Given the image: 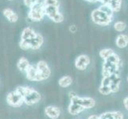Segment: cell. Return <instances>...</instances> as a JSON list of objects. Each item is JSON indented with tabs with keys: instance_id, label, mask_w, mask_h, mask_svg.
I'll list each match as a JSON object with an SVG mask.
<instances>
[{
	"instance_id": "cell-18",
	"label": "cell",
	"mask_w": 128,
	"mask_h": 119,
	"mask_svg": "<svg viewBox=\"0 0 128 119\" xmlns=\"http://www.w3.org/2000/svg\"><path fill=\"white\" fill-rule=\"evenodd\" d=\"M116 46L120 48H124L128 45V36L124 33L118 35L116 40Z\"/></svg>"
},
{
	"instance_id": "cell-20",
	"label": "cell",
	"mask_w": 128,
	"mask_h": 119,
	"mask_svg": "<svg viewBox=\"0 0 128 119\" xmlns=\"http://www.w3.org/2000/svg\"><path fill=\"white\" fill-rule=\"evenodd\" d=\"M72 83V78L70 76H64L60 77L58 80V84L60 87H68Z\"/></svg>"
},
{
	"instance_id": "cell-4",
	"label": "cell",
	"mask_w": 128,
	"mask_h": 119,
	"mask_svg": "<svg viewBox=\"0 0 128 119\" xmlns=\"http://www.w3.org/2000/svg\"><path fill=\"white\" fill-rule=\"evenodd\" d=\"M46 15V7L43 1H40L36 5L29 8V12L27 14V17L34 22L42 21Z\"/></svg>"
},
{
	"instance_id": "cell-7",
	"label": "cell",
	"mask_w": 128,
	"mask_h": 119,
	"mask_svg": "<svg viewBox=\"0 0 128 119\" xmlns=\"http://www.w3.org/2000/svg\"><path fill=\"white\" fill-rule=\"evenodd\" d=\"M46 15L55 23H61L64 20V17L62 13L59 10L60 6H45Z\"/></svg>"
},
{
	"instance_id": "cell-9",
	"label": "cell",
	"mask_w": 128,
	"mask_h": 119,
	"mask_svg": "<svg viewBox=\"0 0 128 119\" xmlns=\"http://www.w3.org/2000/svg\"><path fill=\"white\" fill-rule=\"evenodd\" d=\"M26 79L30 81H33V82L43 81V79L38 71L37 66H34L32 64H30L28 69L26 70Z\"/></svg>"
},
{
	"instance_id": "cell-12",
	"label": "cell",
	"mask_w": 128,
	"mask_h": 119,
	"mask_svg": "<svg viewBox=\"0 0 128 119\" xmlns=\"http://www.w3.org/2000/svg\"><path fill=\"white\" fill-rule=\"evenodd\" d=\"M110 79V87L112 91V93H116L120 91V83H121V77L120 74H113L109 76Z\"/></svg>"
},
{
	"instance_id": "cell-3",
	"label": "cell",
	"mask_w": 128,
	"mask_h": 119,
	"mask_svg": "<svg viewBox=\"0 0 128 119\" xmlns=\"http://www.w3.org/2000/svg\"><path fill=\"white\" fill-rule=\"evenodd\" d=\"M114 16L109 15L98 7L92 10L91 18L93 22L100 26H108L112 22Z\"/></svg>"
},
{
	"instance_id": "cell-32",
	"label": "cell",
	"mask_w": 128,
	"mask_h": 119,
	"mask_svg": "<svg viewBox=\"0 0 128 119\" xmlns=\"http://www.w3.org/2000/svg\"><path fill=\"white\" fill-rule=\"evenodd\" d=\"M127 81H128V76H127Z\"/></svg>"
},
{
	"instance_id": "cell-8",
	"label": "cell",
	"mask_w": 128,
	"mask_h": 119,
	"mask_svg": "<svg viewBox=\"0 0 128 119\" xmlns=\"http://www.w3.org/2000/svg\"><path fill=\"white\" fill-rule=\"evenodd\" d=\"M6 102L9 106L12 107L18 108L24 103V100L22 96L17 91H10L6 95Z\"/></svg>"
},
{
	"instance_id": "cell-27",
	"label": "cell",
	"mask_w": 128,
	"mask_h": 119,
	"mask_svg": "<svg viewBox=\"0 0 128 119\" xmlns=\"http://www.w3.org/2000/svg\"><path fill=\"white\" fill-rule=\"evenodd\" d=\"M76 26L75 25H70L69 26V30H70V32H72V33H76Z\"/></svg>"
},
{
	"instance_id": "cell-14",
	"label": "cell",
	"mask_w": 128,
	"mask_h": 119,
	"mask_svg": "<svg viewBox=\"0 0 128 119\" xmlns=\"http://www.w3.org/2000/svg\"><path fill=\"white\" fill-rule=\"evenodd\" d=\"M84 110L85 109L81 105L76 103V101L70 100V104L68 108V111L70 114H72V115H77V114L83 112Z\"/></svg>"
},
{
	"instance_id": "cell-15",
	"label": "cell",
	"mask_w": 128,
	"mask_h": 119,
	"mask_svg": "<svg viewBox=\"0 0 128 119\" xmlns=\"http://www.w3.org/2000/svg\"><path fill=\"white\" fill-rule=\"evenodd\" d=\"M2 14L11 23H14L18 20V14L17 13L13 10L11 8H5L2 10Z\"/></svg>"
},
{
	"instance_id": "cell-22",
	"label": "cell",
	"mask_w": 128,
	"mask_h": 119,
	"mask_svg": "<svg viewBox=\"0 0 128 119\" xmlns=\"http://www.w3.org/2000/svg\"><path fill=\"white\" fill-rule=\"evenodd\" d=\"M113 27L117 32H123L126 29V24L122 21H117L116 22H114Z\"/></svg>"
},
{
	"instance_id": "cell-5",
	"label": "cell",
	"mask_w": 128,
	"mask_h": 119,
	"mask_svg": "<svg viewBox=\"0 0 128 119\" xmlns=\"http://www.w3.org/2000/svg\"><path fill=\"white\" fill-rule=\"evenodd\" d=\"M38 33L32 27H26L21 33V40L19 42V47L24 51L30 49V43L36 37Z\"/></svg>"
},
{
	"instance_id": "cell-31",
	"label": "cell",
	"mask_w": 128,
	"mask_h": 119,
	"mask_svg": "<svg viewBox=\"0 0 128 119\" xmlns=\"http://www.w3.org/2000/svg\"><path fill=\"white\" fill-rule=\"evenodd\" d=\"M8 1H14V0H8Z\"/></svg>"
},
{
	"instance_id": "cell-13",
	"label": "cell",
	"mask_w": 128,
	"mask_h": 119,
	"mask_svg": "<svg viewBox=\"0 0 128 119\" xmlns=\"http://www.w3.org/2000/svg\"><path fill=\"white\" fill-rule=\"evenodd\" d=\"M45 114L50 119H57L60 115V111L55 106H48L45 108Z\"/></svg>"
},
{
	"instance_id": "cell-10",
	"label": "cell",
	"mask_w": 128,
	"mask_h": 119,
	"mask_svg": "<svg viewBox=\"0 0 128 119\" xmlns=\"http://www.w3.org/2000/svg\"><path fill=\"white\" fill-rule=\"evenodd\" d=\"M90 62L91 60L89 56L84 54H81L75 60V67L79 71H84L90 64Z\"/></svg>"
},
{
	"instance_id": "cell-26",
	"label": "cell",
	"mask_w": 128,
	"mask_h": 119,
	"mask_svg": "<svg viewBox=\"0 0 128 119\" xmlns=\"http://www.w3.org/2000/svg\"><path fill=\"white\" fill-rule=\"evenodd\" d=\"M122 103H123V106H124V107L126 108V110L128 111V97H126V98L123 99Z\"/></svg>"
},
{
	"instance_id": "cell-25",
	"label": "cell",
	"mask_w": 128,
	"mask_h": 119,
	"mask_svg": "<svg viewBox=\"0 0 128 119\" xmlns=\"http://www.w3.org/2000/svg\"><path fill=\"white\" fill-rule=\"evenodd\" d=\"M39 2H40V0H23L24 5L26 6H27L28 8H30L33 6L36 5Z\"/></svg>"
},
{
	"instance_id": "cell-2",
	"label": "cell",
	"mask_w": 128,
	"mask_h": 119,
	"mask_svg": "<svg viewBox=\"0 0 128 119\" xmlns=\"http://www.w3.org/2000/svg\"><path fill=\"white\" fill-rule=\"evenodd\" d=\"M15 91H17L22 96L24 103L27 106H33L37 104L42 99L41 94L32 87L18 86L16 87Z\"/></svg>"
},
{
	"instance_id": "cell-11",
	"label": "cell",
	"mask_w": 128,
	"mask_h": 119,
	"mask_svg": "<svg viewBox=\"0 0 128 119\" xmlns=\"http://www.w3.org/2000/svg\"><path fill=\"white\" fill-rule=\"evenodd\" d=\"M36 66H37L39 72L41 74L43 80H46V79L50 78V76H51V70H50V67H48V64L45 60L38 61Z\"/></svg>"
},
{
	"instance_id": "cell-16",
	"label": "cell",
	"mask_w": 128,
	"mask_h": 119,
	"mask_svg": "<svg viewBox=\"0 0 128 119\" xmlns=\"http://www.w3.org/2000/svg\"><path fill=\"white\" fill-rule=\"evenodd\" d=\"M43 44H44V38L42 37V35L38 33L36 37L30 43V48L31 50H38L39 48H42Z\"/></svg>"
},
{
	"instance_id": "cell-24",
	"label": "cell",
	"mask_w": 128,
	"mask_h": 119,
	"mask_svg": "<svg viewBox=\"0 0 128 119\" xmlns=\"http://www.w3.org/2000/svg\"><path fill=\"white\" fill-rule=\"evenodd\" d=\"M43 3L46 6H60L59 0H43Z\"/></svg>"
},
{
	"instance_id": "cell-6",
	"label": "cell",
	"mask_w": 128,
	"mask_h": 119,
	"mask_svg": "<svg viewBox=\"0 0 128 119\" xmlns=\"http://www.w3.org/2000/svg\"><path fill=\"white\" fill-rule=\"evenodd\" d=\"M68 97L70 100L76 101V103L81 105L85 110L92 109L96 106V101L94 99L91 98V97H80L75 93L74 91H69Z\"/></svg>"
},
{
	"instance_id": "cell-29",
	"label": "cell",
	"mask_w": 128,
	"mask_h": 119,
	"mask_svg": "<svg viewBox=\"0 0 128 119\" xmlns=\"http://www.w3.org/2000/svg\"><path fill=\"white\" fill-rule=\"evenodd\" d=\"M84 1L88 2H90V3H96V2H99L98 0H84Z\"/></svg>"
},
{
	"instance_id": "cell-17",
	"label": "cell",
	"mask_w": 128,
	"mask_h": 119,
	"mask_svg": "<svg viewBox=\"0 0 128 119\" xmlns=\"http://www.w3.org/2000/svg\"><path fill=\"white\" fill-rule=\"evenodd\" d=\"M100 118L103 119H124V115L120 111H109L100 114Z\"/></svg>"
},
{
	"instance_id": "cell-1",
	"label": "cell",
	"mask_w": 128,
	"mask_h": 119,
	"mask_svg": "<svg viewBox=\"0 0 128 119\" xmlns=\"http://www.w3.org/2000/svg\"><path fill=\"white\" fill-rule=\"evenodd\" d=\"M122 66V60L120 56L116 52L108 59L104 60L102 66V76H110L113 74H120Z\"/></svg>"
},
{
	"instance_id": "cell-23",
	"label": "cell",
	"mask_w": 128,
	"mask_h": 119,
	"mask_svg": "<svg viewBox=\"0 0 128 119\" xmlns=\"http://www.w3.org/2000/svg\"><path fill=\"white\" fill-rule=\"evenodd\" d=\"M99 91L101 95H108L111 93H112V91L111 87L108 86H104V85H100L99 87Z\"/></svg>"
},
{
	"instance_id": "cell-30",
	"label": "cell",
	"mask_w": 128,
	"mask_h": 119,
	"mask_svg": "<svg viewBox=\"0 0 128 119\" xmlns=\"http://www.w3.org/2000/svg\"><path fill=\"white\" fill-rule=\"evenodd\" d=\"M110 1H112V0H106V4H107V5H108V4L110 2Z\"/></svg>"
},
{
	"instance_id": "cell-28",
	"label": "cell",
	"mask_w": 128,
	"mask_h": 119,
	"mask_svg": "<svg viewBox=\"0 0 128 119\" xmlns=\"http://www.w3.org/2000/svg\"><path fill=\"white\" fill-rule=\"evenodd\" d=\"M88 119H103V118H101L100 116L99 115H96V114H93V115H91L88 118Z\"/></svg>"
},
{
	"instance_id": "cell-21",
	"label": "cell",
	"mask_w": 128,
	"mask_h": 119,
	"mask_svg": "<svg viewBox=\"0 0 128 119\" xmlns=\"http://www.w3.org/2000/svg\"><path fill=\"white\" fill-rule=\"evenodd\" d=\"M114 53V51L112 48H103L101 49L99 52V55L104 60L108 59V57H110L112 55H113Z\"/></svg>"
},
{
	"instance_id": "cell-19",
	"label": "cell",
	"mask_w": 128,
	"mask_h": 119,
	"mask_svg": "<svg viewBox=\"0 0 128 119\" xmlns=\"http://www.w3.org/2000/svg\"><path fill=\"white\" fill-rule=\"evenodd\" d=\"M30 64L29 62V60L26 59V57H21L17 63V68H18L20 72H26V70L30 67Z\"/></svg>"
}]
</instances>
